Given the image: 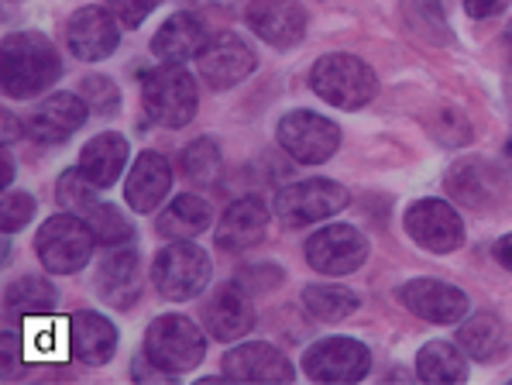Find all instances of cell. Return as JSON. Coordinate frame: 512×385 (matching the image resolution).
<instances>
[{"mask_svg": "<svg viewBox=\"0 0 512 385\" xmlns=\"http://www.w3.org/2000/svg\"><path fill=\"white\" fill-rule=\"evenodd\" d=\"M399 303L406 306L413 317L430 320V324H458L468 317L471 300L458 286H447L437 279H413L399 286Z\"/></svg>", "mask_w": 512, "mask_h": 385, "instance_id": "cell-13", "label": "cell"}, {"mask_svg": "<svg viewBox=\"0 0 512 385\" xmlns=\"http://www.w3.org/2000/svg\"><path fill=\"white\" fill-rule=\"evenodd\" d=\"M416 375L420 382L430 385H451V382H464L468 379V361L454 344L447 341H430L420 348L416 355Z\"/></svg>", "mask_w": 512, "mask_h": 385, "instance_id": "cell-27", "label": "cell"}, {"mask_svg": "<svg viewBox=\"0 0 512 385\" xmlns=\"http://www.w3.org/2000/svg\"><path fill=\"white\" fill-rule=\"evenodd\" d=\"M372 368V351L354 337H327L303 358V372L313 382H358Z\"/></svg>", "mask_w": 512, "mask_h": 385, "instance_id": "cell-9", "label": "cell"}, {"mask_svg": "<svg viewBox=\"0 0 512 385\" xmlns=\"http://www.w3.org/2000/svg\"><path fill=\"white\" fill-rule=\"evenodd\" d=\"M234 282H238L248 296L269 293L272 286H279L282 282V269H275V265H251V269H241Z\"/></svg>", "mask_w": 512, "mask_h": 385, "instance_id": "cell-38", "label": "cell"}, {"mask_svg": "<svg viewBox=\"0 0 512 385\" xmlns=\"http://www.w3.org/2000/svg\"><path fill=\"white\" fill-rule=\"evenodd\" d=\"M69 344H73V355L86 365H107L117 351V327L104 313L80 310L69 320Z\"/></svg>", "mask_w": 512, "mask_h": 385, "instance_id": "cell-24", "label": "cell"}, {"mask_svg": "<svg viewBox=\"0 0 512 385\" xmlns=\"http://www.w3.org/2000/svg\"><path fill=\"white\" fill-rule=\"evenodd\" d=\"M80 97L90 104L93 114H117L121 110V90L107 80V76H86L80 86Z\"/></svg>", "mask_w": 512, "mask_h": 385, "instance_id": "cell-36", "label": "cell"}, {"mask_svg": "<svg viewBox=\"0 0 512 385\" xmlns=\"http://www.w3.org/2000/svg\"><path fill=\"white\" fill-rule=\"evenodd\" d=\"M159 4L162 0H107L110 14L121 21V28H138Z\"/></svg>", "mask_w": 512, "mask_h": 385, "instance_id": "cell-39", "label": "cell"}, {"mask_svg": "<svg viewBox=\"0 0 512 385\" xmlns=\"http://www.w3.org/2000/svg\"><path fill=\"white\" fill-rule=\"evenodd\" d=\"M279 145L303 165H320L341 145V128L313 110H289L279 121Z\"/></svg>", "mask_w": 512, "mask_h": 385, "instance_id": "cell-8", "label": "cell"}, {"mask_svg": "<svg viewBox=\"0 0 512 385\" xmlns=\"http://www.w3.org/2000/svg\"><path fill=\"white\" fill-rule=\"evenodd\" d=\"M458 344L464 348L468 358H478V361H499L506 355V330L495 317H471L468 324L458 330Z\"/></svg>", "mask_w": 512, "mask_h": 385, "instance_id": "cell-29", "label": "cell"}, {"mask_svg": "<svg viewBox=\"0 0 512 385\" xmlns=\"http://www.w3.org/2000/svg\"><path fill=\"white\" fill-rule=\"evenodd\" d=\"M69 52L83 62H100L121 42V21L110 14V7H80L66 25Z\"/></svg>", "mask_w": 512, "mask_h": 385, "instance_id": "cell-14", "label": "cell"}, {"mask_svg": "<svg viewBox=\"0 0 512 385\" xmlns=\"http://www.w3.org/2000/svg\"><path fill=\"white\" fill-rule=\"evenodd\" d=\"M196 66H200V80L214 90H231L241 80H248L255 73L258 59L248 49V42H241L238 35L224 31V35L210 38L207 49L196 55Z\"/></svg>", "mask_w": 512, "mask_h": 385, "instance_id": "cell-12", "label": "cell"}, {"mask_svg": "<svg viewBox=\"0 0 512 385\" xmlns=\"http://www.w3.org/2000/svg\"><path fill=\"white\" fill-rule=\"evenodd\" d=\"M62 62L55 45L38 31H18L7 35L0 45V80H4V93L14 100L38 97L42 90L59 80Z\"/></svg>", "mask_w": 512, "mask_h": 385, "instance_id": "cell-1", "label": "cell"}, {"mask_svg": "<svg viewBox=\"0 0 512 385\" xmlns=\"http://www.w3.org/2000/svg\"><path fill=\"white\" fill-rule=\"evenodd\" d=\"M506 52H509V59H512V21H509V28H506Z\"/></svg>", "mask_w": 512, "mask_h": 385, "instance_id": "cell-43", "label": "cell"}, {"mask_svg": "<svg viewBox=\"0 0 512 385\" xmlns=\"http://www.w3.org/2000/svg\"><path fill=\"white\" fill-rule=\"evenodd\" d=\"M506 155H509V165H512V138H509V145H506Z\"/></svg>", "mask_w": 512, "mask_h": 385, "instance_id": "cell-44", "label": "cell"}, {"mask_svg": "<svg viewBox=\"0 0 512 385\" xmlns=\"http://www.w3.org/2000/svg\"><path fill=\"white\" fill-rule=\"evenodd\" d=\"M124 165H128V141L110 131V135H97L86 141L76 169H80L97 190H107V186H114L117 179H121Z\"/></svg>", "mask_w": 512, "mask_h": 385, "instance_id": "cell-25", "label": "cell"}, {"mask_svg": "<svg viewBox=\"0 0 512 385\" xmlns=\"http://www.w3.org/2000/svg\"><path fill=\"white\" fill-rule=\"evenodd\" d=\"M97 289L100 296L117 306V310H128L138 303L141 296V262L135 248H114L107 255V262L100 265L97 275Z\"/></svg>", "mask_w": 512, "mask_h": 385, "instance_id": "cell-22", "label": "cell"}, {"mask_svg": "<svg viewBox=\"0 0 512 385\" xmlns=\"http://www.w3.org/2000/svg\"><path fill=\"white\" fill-rule=\"evenodd\" d=\"M31 217H35V196L21 193V190H7L4 203H0V227H4L7 234H14V231H21Z\"/></svg>", "mask_w": 512, "mask_h": 385, "instance_id": "cell-37", "label": "cell"}, {"mask_svg": "<svg viewBox=\"0 0 512 385\" xmlns=\"http://www.w3.org/2000/svg\"><path fill=\"white\" fill-rule=\"evenodd\" d=\"M93 245H97V238H93L90 224L80 214H73V210L49 217L38 227V238H35L38 258H42V265L52 275L80 272L93 258Z\"/></svg>", "mask_w": 512, "mask_h": 385, "instance_id": "cell-4", "label": "cell"}, {"mask_svg": "<svg viewBox=\"0 0 512 385\" xmlns=\"http://www.w3.org/2000/svg\"><path fill=\"white\" fill-rule=\"evenodd\" d=\"M207 28H203V21L196 18V14H172L165 25L155 31L152 38V55L159 62H169V66H183L189 62L193 55H200L207 49Z\"/></svg>", "mask_w": 512, "mask_h": 385, "instance_id": "cell-19", "label": "cell"}, {"mask_svg": "<svg viewBox=\"0 0 512 385\" xmlns=\"http://www.w3.org/2000/svg\"><path fill=\"white\" fill-rule=\"evenodd\" d=\"M248 25L275 49H293L306 35V11L296 0H251Z\"/></svg>", "mask_w": 512, "mask_h": 385, "instance_id": "cell-16", "label": "cell"}, {"mask_svg": "<svg viewBox=\"0 0 512 385\" xmlns=\"http://www.w3.org/2000/svg\"><path fill=\"white\" fill-rule=\"evenodd\" d=\"M403 11L409 25L420 31L430 42H451V31H447V18L440 0H403Z\"/></svg>", "mask_w": 512, "mask_h": 385, "instance_id": "cell-33", "label": "cell"}, {"mask_svg": "<svg viewBox=\"0 0 512 385\" xmlns=\"http://www.w3.org/2000/svg\"><path fill=\"white\" fill-rule=\"evenodd\" d=\"M55 300H59V293L42 275H25V279L11 282L4 293L7 313H14V317H42V313L55 310Z\"/></svg>", "mask_w": 512, "mask_h": 385, "instance_id": "cell-28", "label": "cell"}, {"mask_svg": "<svg viewBox=\"0 0 512 385\" xmlns=\"http://www.w3.org/2000/svg\"><path fill=\"white\" fill-rule=\"evenodd\" d=\"M406 231L420 248L433 251V255H451L464 241V224L458 210L447 200H416L406 210Z\"/></svg>", "mask_w": 512, "mask_h": 385, "instance_id": "cell-11", "label": "cell"}, {"mask_svg": "<svg viewBox=\"0 0 512 385\" xmlns=\"http://www.w3.org/2000/svg\"><path fill=\"white\" fill-rule=\"evenodd\" d=\"M269 231V210L255 200V196H244V200H234L231 207L224 210L217 224V248L224 251H244L255 248L258 241Z\"/></svg>", "mask_w": 512, "mask_h": 385, "instance_id": "cell-20", "label": "cell"}, {"mask_svg": "<svg viewBox=\"0 0 512 385\" xmlns=\"http://www.w3.org/2000/svg\"><path fill=\"white\" fill-rule=\"evenodd\" d=\"M169 186H172L169 159L159 152H141L138 162L131 165V172H128L124 196H128L131 210H138V214H152V210L165 200Z\"/></svg>", "mask_w": 512, "mask_h": 385, "instance_id": "cell-21", "label": "cell"}, {"mask_svg": "<svg viewBox=\"0 0 512 385\" xmlns=\"http://www.w3.org/2000/svg\"><path fill=\"white\" fill-rule=\"evenodd\" d=\"M509 7V0H464V11L471 18H492V14H502Z\"/></svg>", "mask_w": 512, "mask_h": 385, "instance_id": "cell-40", "label": "cell"}, {"mask_svg": "<svg viewBox=\"0 0 512 385\" xmlns=\"http://www.w3.org/2000/svg\"><path fill=\"white\" fill-rule=\"evenodd\" d=\"M145 355L152 365H159L169 375L193 372L203 358H207V337L183 313H165L152 320L145 334Z\"/></svg>", "mask_w": 512, "mask_h": 385, "instance_id": "cell-3", "label": "cell"}, {"mask_svg": "<svg viewBox=\"0 0 512 385\" xmlns=\"http://www.w3.org/2000/svg\"><path fill=\"white\" fill-rule=\"evenodd\" d=\"M183 176L193 186H214L224 172V159H220V145L214 138H196L193 145L183 148Z\"/></svg>", "mask_w": 512, "mask_h": 385, "instance_id": "cell-31", "label": "cell"}, {"mask_svg": "<svg viewBox=\"0 0 512 385\" xmlns=\"http://www.w3.org/2000/svg\"><path fill=\"white\" fill-rule=\"evenodd\" d=\"M348 190L334 179H303V183L282 186L275 193V217L289 227L317 224L348 207Z\"/></svg>", "mask_w": 512, "mask_h": 385, "instance_id": "cell-7", "label": "cell"}, {"mask_svg": "<svg viewBox=\"0 0 512 385\" xmlns=\"http://www.w3.org/2000/svg\"><path fill=\"white\" fill-rule=\"evenodd\" d=\"M155 289L172 303H186L193 296H200L210 282V258L203 248H196L193 241H172L169 248H162L155 255L152 265Z\"/></svg>", "mask_w": 512, "mask_h": 385, "instance_id": "cell-6", "label": "cell"}, {"mask_svg": "<svg viewBox=\"0 0 512 385\" xmlns=\"http://www.w3.org/2000/svg\"><path fill=\"white\" fill-rule=\"evenodd\" d=\"M83 220L90 224L97 245L121 248V245H128V241L135 238V227H131V220H124L121 210L110 207V203H93V207L83 214Z\"/></svg>", "mask_w": 512, "mask_h": 385, "instance_id": "cell-32", "label": "cell"}, {"mask_svg": "<svg viewBox=\"0 0 512 385\" xmlns=\"http://www.w3.org/2000/svg\"><path fill=\"white\" fill-rule=\"evenodd\" d=\"M224 375L238 382H293L296 372L279 348L265 341H251L224 355Z\"/></svg>", "mask_w": 512, "mask_h": 385, "instance_id": "cell-17", "label": "cell"}, {"mask_svg": "<svg viewBox=\"0 0 512 385\" xmlns=\"http://www.w3.org/2000/svg\"><path fill=\"white\" fill-rule=\"evenodd\" d=\"M141 97H145L148 117L155 124H162V128H183V124L193 121L196 104H200L193 76L183 66H169V62H162L159 69L145 73Z\"/></svg>", "mask_w": 512, "mask_h": 385, "instance_id": "cell-5", "label": "cell"}, {"mask_svg": "<svg viewBox=\"0 0 512 385\" xmlns=\"http://www.w3.org/2000/svg\"><path fill=\"white\" fill-rule=\"evenodd\" d=\"M447 193L468 207H492L502 193V172L482 159L454 162L447 172Z\"/></svg>", "mask_w": 512, "mask_h": 385, "instance_id": "cell-23", "label": "cell"}, {"mask_svg": "<svg viewBox=\"0 0 512 385\" xmlns=\"http://www.w3.org/2000/svg\"><path fill=\"white\" fill-rule=\"evenodd\" d=\"M310 83L317 90L320 100H327L337 110H358L378 93V80L368 62H361L358 55L334 52L317 59L310 73Z\"/></svg>", "mask_w": 512, "mask_h": 385, "instance_id": "cell-2", "label": "cell"}, {"mask_svg": "<svg viewBox=\"0 0 512 385\" xmlns=\"http://www.w3.org/2000/svg\"><path fill=\"white\" fill-rule=\"evenodd\" d=\"M210 203L200 200L193 193H183L165 207V214L159 217V234L169 241H193L196 234H203L210 227Z\"/></svg>", "mask_w": 512, "mask_h": 385, "instance_id": "cell-26", "label": "cell"}, {"mask_svg": "<svg viewBox=\"0 0 512 385\" xmlns=\"http://www.w3.org/2000/svg\"><path fill=\"white\" fill-rule=\"evenodd\" d=\"M14 131H18L14 117H11V114H4V141H14Z\"/></svg>", "mask_w": 512, "mask_h": 385, "instance_id": "cell-42", "label": "cell"}, {"mask_svg": "<svg viewBox=\"0 0 512 385\" xmlns=\"http://www.w3.org/2000/svg\"><path fill=\"white\" fill-rule=\"evenodd\" d=\"M97 186L90 183V179L83 176L80 169H69V172H62V179H59V200H62V207L66 210H73V214H86V210L97 203Z\"/></svg>", "mask_w": 512, "mask_h": 385, "instance_id": "cell-34", "label": "cell"}, {"mask_svg": "<svg viewBox=\"0 0 512 385\" xmlns=\"http://www.w3.org/2000/svg\"><path fill=\"white\" fill-rule=\"evenodd\" d=\"M368 258V238L351 224H330L320 227L306 241V262L324 275H348L361 269Z\"/></svg>", "mask_w": 512, "mask_h": 385, "instance_id": "cell-10", "label": "cell"}, {"mask_svg": "<svg viewBox=\"0 0 512 385\" xmlns=\"http://www.w3.org/2000/svg\"><path fill=\"white\" fill-rule=\"evenodd\" d=\"M86 110H90V104L80 93H52V97H45L42 104L31 110L25 128L42 145H62V141L73 138L86 124Z\"/></svg>", "mask_w": 512, "mask_h": 385, "instance_id": "cell-15", "label": "cell"}, {"mask_svg": "<svg viewBox=\"0 0 512 385\" xmlns=\"http://www.w3.org/2000/svg\"><path fill=\"white\" fill-rule=\"evenodd\" d=\"M492 255H495V262H499L502 269H509V272H512V234H506V238L495 241Z\"/></svg>", "mask_w": 512, "mask_h": 385, "instance_id": "cell-41", "label": "cell"}, {"mask_svg": "<svg viewBox=\"0 0 512 385\" xmlns=\"http://www.w3.org/2000/svg\"><path fill=\"white\" fill-rule=\"evenodd\" d=\"M430 131H433V138H437L440 145H451V148L468 145V141H471L468 117H464L461 110H454V107L437 110V117L430 121Z\"/></svg>", "mask_w": 512, "mask_h": 385, "instance_id": "cell-35", "label": "cell"}, {"mask_svg": "<svg viewBox=\"0 0 512 385\" xmlns=\"http://www.w3.org/2000/svg\"><path fill=\"white\" fill-rule=\"evenodd\" d=\"M303 306L310 317L324 320V324H337V320L351 317L361 306L358 293H351L348 286H334V282H320V286L303 289Z\"/></svg>", "mask_w": 512, "mask_h": 385, "instance_id": "cell-30", "label": "cell"}, {"mask_svg": "<svg viewBox=\"0 0 512 385\" xmlns=\"http://www.w3.org/2000/svg\"><path fill=\"white\" fill-rule=\"evenodd\" d=\"M203 324H207L210 337H217V341H224V344L238 341V337H244L251 327H255L251 296L244 293L238 282L217 289V293L210 296V303L203 306Z\"/></svg>", "mask_w": 512, "mask_h": 385, "instance_id": "cell-18", "label": "cell"}]
</instances>
